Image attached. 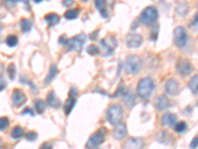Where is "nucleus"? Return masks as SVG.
I'll return each mask as SVG.
<instances>
[{"mask_svg": "<svg viewBox=\"0 0 198 149\" xmlns=\"http://www.w3.org/2000/svg\"><path fill=\"white\" fill-rule=\"evenodd\" d=\"M154 88H156V86H154V82L152 78L150 77L144 78L138 84V87H137L138 95L142 99H146L152 94Z\"/></svg>", "mask_w": 198, "mask_h": 149, "instance_id": "1", "label": "nucleus"}, {"mask_svg": "<svg viewBox=\"0 0 198 149\" xmlns=\"http://www.w3.org/2000/svg\"><path fill=\"white\" fill-rule=\"evenodd\" d=\"M125 68L128 74H136L142 70L143 68V61L139 56L132 55L127 58L125 63Z\"/></svg>", "mask_w": 198, "mask_h": 149, "instance_id": "2", "label": "nucleus"}, {"mask_svg": "<svg viewBox=\"0 0 198 149\" xmlns=\"http://www.w3.org/2000/svg\"><path fill=\"white\" fill-rule=\"evenodd\" d=\"M158 10L154 8V6H148L143 10V12L141 13L140 20L143 24H145L147 26H151L153 24L156 23V21L158 20Z\"/></svg>", "mask_w": 198, "mask_h": 149, "instance_id": "3", "label": "nucleus"}, {"mask_svg": "<svg viewBox=\"0 0 198 149\" xmlns=\"http://www.w3.org/2000/svg\"><path fill=\"white\" fill-rule=\"evenodd\" d=\"M124 111L120 105H111L107 110V120L110 122V124L116 125L121 121Z\"/></svg>", "mask_w": 198, "mask_h": 149, "instance_id": "4", "label": "nucleus"}, {"mask_svg": "<svg viewBox=\"0 0 198 149\" xmlns=\"http://www.w3.org/2000/svg\"><path fill=\"white\" fill-rule=\"evenodd\" d=\"M188 41V35H187L186 30L179 26V27L175 28L173 31V42L176 47L183 48Z\"/></svg>", "mask_w": 198, "mask_h": 149, "instance_id": "5", "label": "nucleus"}, {"mask_svg": "<svg viewBox=\"0 0 198 149\" xmlns=\"http://www.w3.org/2000/svg\"><path fill=\"white\" fill-rule=\"evenodd\" d=\"M86 41V37L83 34L77 35L76 37H72V38L68 39L67 42V46L71 51H76L78 53L81 52L82 47Z\"/></svg>", "mask_w": 198, "mask_h": 149, "instance_id": "6", "label": "nucleus"}, {"mask_svg": "<svg viewBox=\"0 0 198 149\" xmlns=\"http://www.w3.org/2000/svg\"><path fill=\"white\" fill-rule=\"evenodd\" d=\"M104 134H105V132L102 130H99L97 132H95V133H93L89 137L88 141L86 142V144H85V148L86 149L97 148L99 145L102 144V142L104 141Z\"/></svg>", "mask_w": 198, "mask_h": 149, "instance_id": "7", "label": "nucleus"}, {"mask_svg": "<svg viewBox=\"0 0 198 149\" xmlns=\"http://www.w3.org/2000/svg\"><path fill=\"white\" fill-rule=\"evenodd\" d=\"M143 43V37L140 34L133 33L129 34L126 38V44L128 48H131V49H137V48L141 47Z\"/></svg>", "mask_w": 198, "mask_h": 149, "instance_id": "8", "label": "nucleus"}, {"mask_svg": "<svg viewBox=\"0 0 198 149\" xmlns=\"http://www.w3.org/2000/svg\"><path fill=\"white\" fill-rule=\"evenodd\" d=\"M12 103L14 104V106L16 108H19V106H22L27 100L26 98V94L23 93V90L18 89H15L12 93Z\"/></svg>", "mask_w": 198, "mask_h": 149, "instance_id": "9", "label": "nucleus"}, {"mask_svg": "<svg viewBox=\"0 0 198 149\" xmlns=\"http://www.w3.org/2000/svg\"><path fill=\"white\" fill-rule=\"evenodd\" d=\"M176 71L180 76H187L192 71V65L187 60H180L176 64Z\"/></svg>", "mask_w": 198, "mask_h": 149, "instance_id": "10", "label": "nucleus"}, {"mask_svg": "<svg viewBox=\"0 0 198 149\" xmlns=\"http://www.w3.org/2000/svg\"><path fill=\"white\" fill-rule=\"evenodd\" d=\"M144 145H145V142L142 138L132 137L125 142L123 149H143Z\"/></svg>", "mask_w": 198, "mask_h": 149, "instance_id": "11", "label": "nucleus"}, {"mask_svg": "<svg viewBox=\"0 0 198 149\" xmlns=\"http://www.w3.org/2000/svg\"><path fill=\"white\" fill-rule=\"evenodd\" d=\"M164 89H165V93H167L168 94L176 95V94H179L180 87H179V84L177 83V81L172 79H168V81L167 82V84H165Z\"/></svg>", "mask_w": 198, "mask_h": 149, "instance_id": "12", "label": "nucleus"}, {"mask_svg": "<svg viewBox=\"0 0 198 149\" xmlns=\"http://www.w3.org/2000/svg\"><path fill=\"white\" fill-rule=\"evenodd\" d=\"M113 136L115 139L121 140L123 138H125L127 136V127L126 124L123 123V122H119L115 125V128L113 131Z\"/></svg>", "mask_w": 198, "mask_h": 149, "instance_id": "13", "label": "nucleus"}, {"mask_svg": "<svg viewBox=\"0 0 198 149\" xmlns=\"http://www.w3.org/2000/svg\"><path fill=\"white\" fill-rule=\"evenodd\" d=\"M154 106L159 111L165 110L170 106V100L165 95H159L154 102Z\"/></svg>", "mask_w": 198, "mask_h": 149, "instance_id": "14", "label": "nucleus"}, {"mask_svg": "<svg viewBox=\"0 0 198 149\" xmlns=\"http://www.w3.org/2000/svg\"><path fill=\"white\" fill-rule=\"evenodd\" d=\"M47 103L53 108H58L61 106V100L57 97L55 92H50L47 97Z\"/></svg>", "mask_w": 198, "mask_h": 149, "instance_id": "15", "label": "nucleus"}, {"mask_svg": "<svg viewBox=\"0 0 198 149\" xmlns=\"http://www.w3.org/2000/svg\"><path fill=\"white\" fill-rule=\"evenodd\" d=\"M123 97V102L125 103V104L128 108H133L134 104H135V97H134L133 93L130 89H126L122 93Z\"/></svg>", "mask_w": 198, "mask_h": 149, "instance_id": "16", "label": "nucleus"}, {"mask_svg": "<svg viewBox=\"0 0 198 149\" xmlns=\"http://www.w3.org/2000/svg\"><path fill=\"white\" fill-rule=\"evenodd\" d=\"M162 123L165 126H174L176 124V115L172 113H168L163 115Z\"/></svg>", "mask_w": 198, "mask_h": 149, "instance_id": "17", "label": "nucleus"}, {"mask_svg": "<svg viewBox=\"0 0 198 149\" xmlns=\"http://www.w3.org/2000/svg\"><path fill=\"white\" fill-rule=\"evenodd\" d=\"M46 22L49 24L50 27H53L55 25H57L60 21V16L56 13H49L45 16Z\"/></svg>", "mask_w": 198, "mask_h": 149, "instance_id": "18", "label": "nucleus"}, {"mask_svg": "<svg viewBox=\"0 0 198 149\" xmlns=\"http://www.w3.org/2000/svg\"><path fill=\"white\" fill-rule=\"evenodd\" d=\"M76 98L73 97H69L65 103V106H63V109H65V113L67 115H68L69 113H71V110L73 109L74 105H76Z\"/></svg>", "mask_w": 198, "mask_h": 149, "instance_id": "19", "label": "nucleus"}, {"mask_svg": "<svg viewBox=\"0 0 198 149\" xmlns=\"http://www.w3.org/2000/svg\"><path fill=\"white\" fill-rule=\"evenodd\" d=\"M57 74H58V68H57V66L56 65H52L51 68H50V71H49V73H48L47 77L45 79V84H51L53 79L56 78Z\"/></svg>", "mask_w": 198, "mask_h": 149, "instance_id": "20", "label": "nucleus"}, {"mask_svg": "<svg viewBox=\"0 0 198 149\" xmlns=\"http://www.w3.org/2000/svg\"><path fill=\"white\" fill-rule=\"evenodd\" d=\"M100 45L101 47H102V51L105 52L104 56H111L112 54H113V47H111L110 44L108 43V41H107V39H103L100 41Z\"/></svg>", "mask_w": 198, "mask_h": 149, "instance_id": "21", "label": "nucleus"}, {"mask_svg": "<svg viewBox=\"0 0 198 149\" xmlns=\"http://www.w3.org/2000/svg\"><path fill=\"white\" fill-rule=\"evenodd\" d=\"M95 6L99 10L101 16L104 18L107 17V11H106V1L105 0H95Z\"/></svg>", "mask_w": 198, "mask_h": 149, "instance_id": "22", "label": "nucleus"}, {"mask_svg": "<svg viewBox=\"0 0 198 149\" xmlns=\"http://www.w3.org/2000/svg\"><path fill=\"white\" fill-rule=\"evenodd\" d=\"M176 13H177L179 16H185L187 13H188V5L185 2L179 3L176 7Z\"/></svg>", "mask_w": 198, "mask_h": 149, "instance_id": "23", "label": "nucleus"}, {"mask_svg": "<svg viewBox=\"0 0 198 149\" xmlns=\"http://www.w3.org/2000/svg\"><path fill=\"white\" fill-rule=\"evenodd\" d=\"M20 26H21V29H22V31L25 32V33H27V32H29L31 30V28H32V22L28 19L23 18V19H21V21H20Z\"/></svg>", "mask_w": 198, "mask_h": 149, "instance_id": "24", "label": "nucleus"}, {"mask_svg": "<svg viewBox=\"0 0 198 149\" xmlns=\"http://www.w3.org/2000/svg\"><path fill=\"white\" fill-rule=\"evenodd\" d=\"M189 88L194 94H198V74L194 76L189 82Z\"/></svg>", "mask_w": 198, "mask_h": 149, "instance_id": "25", "label": "nucleus"}, {"mask_svg": "<svg viewBox=\"0 0 198 149\" xmlns=\"http://www.w3.org/2000/svg\"><path fill=\"white\" fill-rule=\"evenodd\" d=\"M23 135H24V130H23L22 127L15 126L12 129L11 136H12V138H14V139H19V138H21Z\"/></svg>", "mask_w": 198, "mask_h": 149, "instance_id": "26", "label": "nucleus"}, {"mask_svg": "<svg viewBox=\"0 0 198 149\" xmlns=\"http://www.w3.org/2000/svg\"><path fill=\"white\" fill-rule=\"evenodd\" d=\"M5 43H6V45L10 48H13V47H16L18 44V38L17 36L15 35H9L6 40H5Z\"/></svg>", "mask_w": 198, "mask_h": 149, "instance_id": "27", "label": "nucleus"}, {"mask_svg": "<svg viewBox=\"0 0 198 149\" xmlns=\"http://www.w3.org/2000/svg\"><path fill=\"white\" fill-rule=\"evenodd\" d=\"M34 105H35V109L38 113H43L45 111V108H46V103L43 102V100H36V102L34 103Z\"/></svg>", "mask_w": 198, "mask_h": 149, "instance_id": "28", "label": "nucleus"}, {"mask_svg": "<svg viewBox=\"0 0 198 149\" xmlns=\"http://www.w3.org/2000/svg\"><path fill=\"white\" fill-rule=\"evenodd\" d=\"M174 129L177 133H183V132H185L187 130V124L184 121L177 122V123L174 125Z\"/></svg>", "mask_w": 198, "mask_h": 149, "instance_id": "29", "label": "nucleus"}, {"mask_svg": "<svg viewBox=\"0 0 198 149\" xmlns=\"http://www.w3.org/2000/svg\"><path fill=\"white\" fill-rule=\"evenodd\" d=\"M78 16V10L72 9V10H67V11L65 13V17L67 20H73L76 19Z\"/></svg>", "mask_w": 198, "mask_h": 149, "instance_id": "30", "label": "nucleus"}, {"mask_svg": "<svg viewBox=\"0 0 198 149\" xmlns=\"http://www.w3.org/2000/svg\"><path fill=\"white\" fill-rule=\"evenodd\" d=\"M9 126V119L5 116H1L0 118V131H4L7 129Z\"/></svg>", "mask_w": 198, "mask_h": 149, "instance_id": "31", "label": "nucleus"}, {"mask_svg": "<svg viewBox=\"0 0 198 149\" xmlns=\"http://www.w3.org/2000/svg\"><path fill=\"white\" fill-rule=\"evenodd\" d=\"M7 73H8V76L10 79H15V74H16V68L14 64H10L7 68Z\"/></svg>", "mask_w": 198, "mask_h": 149, "instance_id": "32", "label": "nucleus"}, {"mask_svg": "<svg viewBox=\"0 0 198 149\" xmlns=\"http://www.w3.org/2000/svg\"><path fill=\"white\" fill-rule=\"evenodd\" d=\"M87 53L89 55H91V56H94V55H97L98 53H99V49L97 47H96L95 45H89L87 47V49H86Z\"/></svg>", "mask_w": 198, "mask_h": 149, "instance_id": "33", "label": "nucleus"}, {"mask_svg": "<svg viewBox=\"0 0 198 149\" xmlns=\"http://www.w3.org/2000/svg\"><path fill=\"white\" fill-rule=\"evenodd\" d=\"M37 136H38L37 133H35V132H33V131H30L26 134V139L29 140V141H35L37 139Z\"/></svg>", "mask_w": 198, "mask_h": 149, "instance_id": "34", "label": "nucleus"}, {"mask_svg": "<svg viewBox=\"0 0 198 149\" xmlns=\"http://www.w3.org/2000/svg\"><path fill=\"white\" fill-rule=\"evenodd\" d=\"M197 147H198V136L194 137L190 143V148L191 149H196Z\"/></svg>", "mask_w": 198, "mask_h": 149, "instance_id": "35", "label": "nucleus"}, {"mask_svg": "<svg viewBox=\"0 0 198 149\" xmlns=\"http://www.w3.org/2000/svg\"><path fill=\"white\" fill-rule=\"evenodd\" d=\"M17 1H18V0H5L4 4L7 5L8 7H12V6H14L16 3H17Z\"/></svg>", "mask_w": 198, "mask_h": 149, "instance_id": "36", "label": "nucleus"}, {"mask_svg": "<svg viewBox=\"0 0 198 149\" xmlns=\"http://www.w3.org/2000/svg\"><path fill=\"white\" fill-rule=\"evenodd\" d=\"M5 88H6V81L4 78L0 77V92H2Z\"/></svg>", "mask_w": 198, "mask_h": 149, "instance_id": "37", "label": "nucleus"}, {"mask_svg": "<svg viewBox=\"0 0 198 149\" xmlns=\"http://www.w3.org/2000/svg\"><path fill=\"white\" fill-rule=\"evenodd\" d=\"M40 149H53V145L50 142H45L41 145Z\"/></svg>", "mask_w": 198, "mask_h": 149, "instance_id": "38", "label": "nucleus"}, {"mask_svg": "<svg viewBox=\"0 0 198 149\" xmlns=\"http://www.w3.org/2000/svg\"><path fill=\"white\" fill-rule=\"evenodd\" d=\"M58 42H60V44L61 45H65V44H67V37H66V35H62L60 39H58Z\"/></svg>", "mask_w": 198, "mask_h": 149, "instance_id": "39", "label": "nucleus"}, {"mask_svg": "<svg viewBox=\"0 0 198 149\" xmlns=\"http://www.w3.org/2000/svg\"><path fill=\"white\" fill-rule=\"evenodd\" d=\"M22 114H30V115H34L33 110L29 108H26L23 111H22Z\"/></svg>", "mask_w": 198, "mask_h": 149, "instance_id": "40", "label": "nucleus"}, {"mask_svg": "<svg viewBox=\"0 0 198 149\" xmlns=\"http://www.w3.org/2000/svg\"><path fill=\"white\" fill-rule=\"evenodd\" d=\"M158 31H159V28H157L156 32H154V31H153V32H152L151 39H152L153 41H156V40L158 39Z\"/></svg>", "mask_w": 198, "mask_h": 149, "instance_id": "41", "label": "nucleus"}, {"mask_svg": "<svg viewBox=\"0 0 198 149\" xmlns=\"http://www.w3.org/2000/svg\"><path fill=\"white\" fill-rule=\"evenodd\" d=\"M76 95H77L76 89L71 88V92H69V97H73V98H76Z\"/></svg>", "mask_w": 198, "mask_h": 149, "instance_id": "42", "label": "nucleus"}, {"mask_svg": "<svg viewBox=\"0 0 198 149\" xmlns=\"http://www.w3.org/2000/svg\"><path fill=\"white\" fill-rule=\"evenodd\" d=\"M62 3H63L65 6L69 7V6H71V5L73 4V0H63Z\"/></svg>", "mask_w": 198, "mask_h": 149, "instance_id": "43", "label": "nucleus"}, {"mask_svg": "<svg viewBox=\"0 0 198 149\" xmlns=\"http://www.w3.org/2000/svg\"><path fill=\"white\" fill-rule=\"evenodd\" d=\"M192 23H193L194 25H198V12L194 15L193 20H192Z\"/></svg>", "mask_w": 198, "mask_h": 149, "instance_id": "44", "label": "nucleus"}, {"mask_svg": "<svg viewBox=\"0 0 198 149\" xmlns=\"http://www.w3.org/2000/svg\"><path fill=\"white\" fill-rule=\"evenodd\" d=\"M98 33V31H95L94 32V33H92L91 35H90V38H91L92 40H94L95 38H96V37H97V35H96V34H97Z\"/></svg>", "mask_w": 198, "mask_h": 149, "instance_id": "45", "label": "nucleus"}, {"mask_svg": "<svg viewBox=\"0 0 198 149\" xmlns=\"http://www.w3.org/2000/svg\"><path fill=\"white\" fill-rule=\"evenodd\" d=\"M34 1H35L36 3H41V2L43 1V0H34Z\"/></svg>", "mask_w": 198, "mask_h": 149, "instance_id": "46", "label": "nucleus"}, {"mask_svg": "<svg viewBox=\"0 0 198 149\" xmlns=\"http://www.w3.org/2000/svg\"><path fill=\"white\" fill-rule=\"evenodd\" d=\"M100 149H109V147H102V148H100Z\"/></svg>", "mask_w": 198, "mask_h": 149, "instance_id": "47", "label": "nucleus"}, {"mask_svg": "<svg viewBox=\"0 0 198 149\" xmlns=\"http://www.w3.org/2000/svg\"><path fill=\"white\" fill-rule=\"evenodd\" d=\"M84 1H87V0H84Z\"/></svg>", "mask_w": 198, "mask_h": 149, "instance_id": "48", "label": "nucleus"}, {"mask_svg": "<svg viewBox=\"0 0 198 149\" xmlns=\"http://www.w3.org/2000/svg\"><path fill=\"white\" fill-rule=\"evenodd\" d=\"M197 6H198V4H197Z\"/></svg>", "mask_w": 198, "mask_h": 149, "instance_id": "49", "label": "nucleus"}, {"mask_svg": "<svg viewBox=\"0 0 198 149\" xmlns=\"http://www.w3.org/2000/svg\"><path fill=\"white\" fill-rule=\"evenodd\" d=\"M197 105H198V103H197Z\"/></svg>", "mask_w": 198, "mask_h": 149, "instance_id": "50", "label": "nucleus"}]
</instances>
